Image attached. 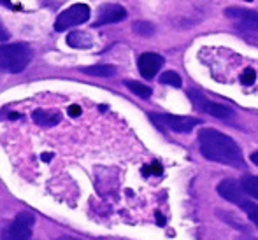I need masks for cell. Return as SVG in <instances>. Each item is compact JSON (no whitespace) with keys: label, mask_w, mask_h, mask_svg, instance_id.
<instances>
[{"label":"cell","mask_w":258,"mask_h":240,"mask_svg":"<svg viewBox=\"0 0 258 240\" xmlns=\"http://www.w3.org/2000/svg\"><path fill=\"white\" fill-rule=\"evenodd\" d=\"M241 207H242V210L248 214L249 219L258 226V205L256 203H251V202H248V200H244V202L241 203Z\"/></svg>","instance_id":"obj_18"},{"label":"cell","mask_w":258,"mask_h":240,"mask_svg":"<svg viewBox=\"0 0 258 240\" xmlns=\"http://www.w3.org/2000/svg\"><path fill=\"white\" fill-rule=\"evenodd\" d=\"M160 172H162V169H160L158 163H153L150 169H144V174H160Z\"/></svg>","instance_id":"obj_21"},{"label":"cell","mask_w":258,"mask_h":240,"mask_svg":"<svg viewBox=\"0 0 258 240\" xmlns=\"http://www.w3.org/2000/svg\"><path fill=\"white\" fill-rule=\"evenodd\" d=\"M190 98L195 104V107L207 112L209 116H214V118H218V119H223V121H228V119L234 118V111H232L230 107H227V105H223V104H216V102L207 100L201 92H190Z\"/></svg>","instance_id":"obj_7"},{"label":"cell","mask_w":258,"mask_h":240,"mask_svg":"<svg viewBox=\"0 0 258 240\" xmlns=\"http://www.w3.org/2000/svg\"><path fill=\"white\" fill-rule=\"evenodd\" d=\"M32 119H34L37 125L41 126H54L60 123L61 116L58 112H49V111H35L32 114Z\"/></svg>","instance_id":"obj_12"},{"label":"cell","mask_w":258,"mask_h":240,"mask_svg":"<svg viewBox=\"0 0 258 240\" xmlns=\"http://www.w3.org/2000/svg\"><path fill=\"white\" fill-rule=\"evenodd\" d=\"M58 240H78V238H72V237H60Z\"/></svg>","instance_id":"obj_26"},{"label":"cell","mask_w":258,"mask_h":240,"mask_svg":"<svg viewBox=\"0 0 258 240\" xmlns=\"http://www.w3.org/2000/svg\"><path fill=\"white\" fill-rule=\"evenodd\" d=\"M251 162L255 163V165L258 167V151H255V152H253V154H251Z\"/></svg>","instance_id":"obj_23"},{"label":"cell","mask_w":258,"mask_h":240,"mask_svg":"<svg viewBox=\"0 0 258 240\" xmlns=\"http://www.w3.org/2000/svg\"><path fill=\"white\" fill-rule=\"evenodd\" d=\"M218 193H220L225 200H228V202H232V203H237V205H241V203L244 202V198H242L244 190H242L241 183H237V181H234V179L221 181V183L218 184Z\"/></svg>","instance_id":"obj_10"},{"label":"cell","mask_w":258,"mask_h":240,"mask_svg":"<svg viewBox=\"0 0 258 240\" xmlns=\"http://www.w3.org/2000/svg\"><path fill=\"white\" fill-rule=\"evenodd\" d=\"M67 44L76 49H88L92 48V37L86 32H71L67 35Z\"/></svg>","instance_id":"obj_11"},{"label":"cell","mask_w":258,"mask_h":240,"mask_svg":"<svg viewBox=\"0 0 258 240\" xmlns=\"http://www.w3.org/2000/svg\"><path fill=\"white\" fill-rule=\"evenodd\" d=\"M255 79H256V74H255V70H253V68H246V70L242 72V75H241V83H242V85H246V86L253 85V83H255Z\"/></svg>","instance_id":"obj_19"},{"label":"cell","mask_w":258,"mask_h":240,"mask_svg":"<svg viewBox=\"0 0 258 240\" xmlns=\"http://www.w3.org/2000/svg\"><path fill=\"white\" fill-rule=\"evenodd\" d=\"M34 223L35 219L30 212H20L13 223L4 230L0 240H30Z\"/></svg>","instance_id":"obj_6"},{"label":"cell","mask_w":258,"mask_h":240,"mask_svg":"<svg viewBox=\"0 0 258 240\" xmlns=\"http://www.w3.org/2000/svg\"><path fill=\"white\" fill-rule=\"evenodd\" d=\"M126 18V11L123 9L118 4H105L99 9L97 14V20L93 21L92 27H104V25H111V23H119Z\"/></svg>","instance_id":"obj_8"},{"label":"cell","mask_w":258,"mask_h":240,"mask_svg":"<svg viewBox=\"0 0 258 240\" xmlns=\"http://www.w3.org/2000/svg\"><path fill=\"white\" fill-rule=\"evenodd\" d=\"M134 32L141 37H151L155 34V25L150 21H136L134 23Z\"/></svg>","instance_id":"obj_16"},{"label":"cell","mask_w":258,"mask_h":240,"mask_svg":"<svg viewBox=\"0 0 258 240\" xmlns=\"http://www.w3.org/2000/svg\"><path fill=\"white\" fill-rule=\"evenodd\" d=\"M199 147L202 156L209 162L235 167V169L244 167V158L235 140L214 128H204L199 132Z\"/></svg>","instance_id":"obj_1"},{"label":"cell","mask_w":258,"mask_h":240,"mask_svg":"<svg viewBox=\"0 0 258 240\" xmlns=\"http://www.w3.org/2000/svg\"><path fill=\"white\" fill-rule=\"evenodd\" d=\"M0 4L6 6V7H11V0H0Z\"/></svg>","instance_id":"obj_25"},{"label":"cell","mask_w":258,"mask_h":240,"mask_svg":"<svg viewBox=\"0 0 258 240\" xmlns=\"http://www.w3.org/2000/svg\"><path fill=\"white\" fill-rule=\"evenodd\" d=\"M241 186L246 195L258 200V176H246L244 179L241 181Z\"/></svg>","instance_id":"obj_14"},{"label":"cell","mask_w":258,"mask_h":240,"mask_svg":"<svg viewBox=\"0 0 258 240\" xmlns=\"http://www.w3.org/2000/svg\"><path fill=\"white\" fill-rule=\"evenodd\" d=\"M139 72L144 79H153L163 65V58L156 53H144L139 56Z\"/></svg>","instance_id":"obj_9"},{"label":"cell","mask_w":258,"mask_h":240,"mask_svg":"<svg viewBox=\"0 0 258 240\" xmlns=\"http://www.w3.org/2000/svg\"><path fill=\"white\" fill-rule=\"evenodd\" d=\"M32 56H34L32 48L28 44H23V42L0 46V70L20 74L28 67Z\"/></svg>","instance_id":"obj_2"},{"label":"cell","mask_w":258,"mask_h":240,"mask_svg":"<svg viewBox=\"0 0 258 240\" xmlns=\"http://www.w3.org/2000/svg\"><path fill=\"white\" fill-rule=\"evenodd\" d=\"M125 86L130 90L132 93H136L137 97L141 98H150L151 97V88L143 83H137V81H125Z\"/></svg>","instance_id":"obj_15"},{"label":"cell","mask_w":258,"mask_h":240,"mask_svg":"<svg viewBox=\"0 0 258 240\" xmlns=\"http://www.w3.org/2000/svg\"><path fill=\"white\" fill-rule=\"evenodd\" d=\"M151 121L158 128H167L177 133H188L201 125V119L190 118V116H174V114H150Z\"/></svg>","instance_id":"obj_3"},{"label":"cell","mask_w":258,"mask_h":240,"mask_svg":"<svg viewBox=\"0 0 258 240\" xmlns=\"http://www.w3.org/2000/svg\"><path fill=\"white\" fill-rule=\"evenodd\" d=\"M7 39H9V34H7V30L4 28L2 21H0V42H6Z\"/></svg>","instance_id":"obj_22"},{"label":"cell","mask_w":258,"mask_h":240,"mask_svg":"<svg viewBox=\"0 0 258 240\" xmlns=\"http://www.w3.org/2000/svg\"><path fill=\"white\" fill-rule=\"evenodd\" d=\"M90 7L86 4H74L72 7H69L67 11L58 14L56 23H54V30L56 32H65L72 27H78L88 21L90 18Z\"/></svg>","instance_id":"obj_4"},{"label":"cell","mask_w":258,"mask_h":240,"mask_svg":"<svg viewBox=\"0 0 258 240\" xmlns=\"http://www.w3.org/2000/svg\"><path fill=\"white\" fill-rule=\"evenodd\" d=\"M51 158H53V154H49V152H44V154H42V159H44V162H49Z\"/></svg>","instance_id":"obj_24"},{"label":"cell","mask_w":258,"mask_h":240,"mask_svg":"<svg viewBox=\"0 0 258 240\" xmlns=\"http://www.w3.org/2000/svg\"><path fill=\"white\" fill-rule=\"evenodd\" d=\"M160 83L162 85H167V86H172V88H181V77L177 72H163L162 75H160Z\"/></svg>","instance_id":"obj_17"},{"label":"cell","mask_w":258,"mask_h":240,"mask_svg":"<svg viewBox=\"0 0 258 240\" xmlns=\"http://www.w3.org/2000/svg\"><path fill=\"white\" fill-rule=\"evenodd\" d=\"M69 116H72V118L81 116V107H79V105H71V107H69Z\"/></svg>","instance_id":"obj_20"},{"label":"cell","mask_w":258,"mask_h":240,"mask_svg":"<svg viewBox=\"0 0 258 240\" xmlns=\"http://www.w3.org/2000/svg\"><path fill=\"white\" fill-rule=\"evenodd\" d=\"M225 16L235 23V28L244 34H251L258 37V13L242 7H228L225 9Z\"/></svg>","instance_id":"obj_5"},{"label":"cell","mask_w":258,"mask_h":240,"mask_svg":"<svg viewBox=\"0 0 258 240\" xmlns=\"http://www.w3.org/2000/svg\"><path fill=\"white\" fill-rule=\"evenodd\" d=\"M81 72L88 75H95V77H111L116 74V68L112 65H93V67H83Z\"/></svg>","instance_id":"obj_13"}]
</instances>
